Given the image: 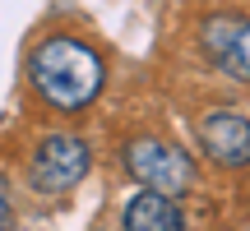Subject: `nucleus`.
<instances>
[{
  "instance_id": "nucleus-7",
  "label": "nucleus",
  "mask_w": 250,
  "mask_h": 231,
  "mask_svg": "<svg viewBox=\"0 0 250 231\" xmlns=\"http://www.w3.org/2000/svg\"><path fill=\"white\" fill-rule=\"evenodd\" d=\"M0 231H9V185H5V171H0Z\"/></svg>"
},
{
  "instance_id": "nucleus-2",
  "label": "nucleus",
  "mask_w": 250,
  "mask_h": 231,
  "mask_svg": "<svg viewBox=\"0 0 250 231\" xmlns=\"http://www.w3.org/2000/svg\"><path fill=\"white\" fill-rule=\"evenodd\" d=\"M121 162L130 171V180L139 190H153V194H167V199H181L195 190V162L190 153H181L176 143L167 139H153V134H139L121 148Z\"/></svg>"
},
{
  "instance_id": "nucleus-5",
  "label": "nucleus",
  "mask_w": 250,
  "mask_h": 231,
  "mask_svg": "<svg viewBox=\"0 0 250 231\" xmlns=\"http://www.w3.org/2000/svg\"><path fill=\"white\" fill-rule=\"evenodd\" d=\"M199 148L223 171L250 167V116L236 107H213L199 116Z\"/></svg>"
},
{
  "instance_id": "nucleus-4",
  "label": "nucleus",
  "mask_w": 250,
  "mask_h": 231,
  "mask_svg": "<svg viewBox=\"0 0 250 231\" xmlns=\"http://www.w3.org/2000/svg\"><path fill=\"white\" fill-rule=\"evenodd\" d=\"M199 46L223 79L250 88V19L246 14H208L199 23Z\"/></svg>"
},
{
  "instance_id": "nucleus-6",
  "label": "nucleus",
  "mask_w": 250,
  "mask_h": 231,
  "mask_svg": "<svg viewBox=\"0 0 250 231\" xmlns=\"http://www.w3.org/2000/svg\"><path fill=\"white\" fill-rule=\"evenodd\" d=\"M121 231H186V213L176 208V199L139 190L121 213Z\"/></svg>"
},
{
  "instance_id": "nucleus-3",
  "label": "nucleus",
  "mask_w": 250,
  "mask_h": 231,
  "mask_svg": "<svg viewBox=\"0 0 250 231\" xmlns=\"http://www.w3.org/2000/svg\"><path fill=\"white\" fill-rule=\"evenodd\" d=\"M88 167H93L88 139L65 134V130L42 134L33 157H28V185H33V194H65V190H74L88 176Z\"/></svg>"
},
{
  "instance_id": "nucleus-1",
  "label": "nucleus",
  "mask_w": 250,
  "mask_h": 231,
  "mask_svg": "<svg viewBox=\"0 0 250 231\" xmlns=\"http://www.w3.org/2000/svg\"><path fill=\"white\" fill-rule=\"evenodd\" d=\"M102 79H107L102 56L74 33L42 37L33 46V56H28V83H33V93L51 111H65V116L88 107L102 93Z\"/></svg>"
}]
</instances>
